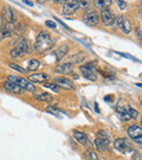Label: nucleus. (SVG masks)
<instances>
[{
  "label": "nucleus",
  "instance_id": "obj_1",
  "mask_svg": "<svg viewBox=\"0 0 142 160\" xmlns=\"http://www.w3.org/2000/svg\"><path fill=\"white\" fill-rule=\"evenodd\" d=\"M55 45V40L50 36V34L48 32H40L36 37L35 45H34V50L37 53L42 55L47 51H49Z\"/></svg>",
  "mask_w": 142,
  "mask_h": 160
},
{
  "label": "nucleus",
  "instance_id": "obj_2",
  "mask_svg": "<svg viewBox=\"0 0 142 160\" xmlns=\"http://www.w3.org/2000/svg\"><path fill=\"white\" fill-rule=\"evenodd\" d=\"M31 51H33V50L31 49L30 42H29L25 38L21 37L15 42L14 47L11 49L10 55H11V57H13V58H20V57H22L24 53H29V52H31Z\"/></svg>",
  "mask_w": 142,
  "mask_h": 160
},
{
  "label": "nucleus",
  "instance_id": "obj_3",
  "mask_svg": "<svg viewBox=\"0 0 142 160\" xmlns=\"http://www.w3.org/2000/svg\"><path fill=\"white\" fill-rule=\"evenodd\" d=\"M96 64H97V61L87 62L85 64L81 65V67L79 68L80 73L82 74L87 80L95 82V81L97 80V70H96L97 65Z\"/></svg>",
  "mask_w": 142,
  "mask_h": 160
},
{
  "label": "nucleus",
  "instance_id": "obj_4",
  "mask_svg": "<svg viewBox=\"0 0 142 160\" xmlns=\"http://www.w3.org/2000/svg\"><path fill=\"white\" fill-rule=\"evenodd\" d=\"M8 81L9 82H12V83H14V84L19 85V86H21L22 88H24L28 92H31L32 94L36 92L35 85L24 78H20V76H17V75H9Z\"/></svg>",
  "mask_w": 142,
  "mask_h": 160
},
{
  "label": "nucleus",
  "instance_id": "obj_5",
  "mask_svg": "<svg viewBox=\"0 0 142 160\" xmlns=\"http://www.w3.org/2000/svg\"><path fill=\"white\" fill-rule=\"evenodd\" d=\"M82 21L87 24V26H96L100 23V14L96 10H89L84 12L82 17Z\"/></svg>",
  "mask_w": 142,
  "mask_h": 160
},
{
  "label": "nucleus",
  "instance_id": "obj_6",
  "mask_svg": "<svg viewBox=\"0 0 142 160\" xmlns=\"http://www.w3.org/2000/svg\"><path fill=\"white\" fill-rule=\"evenodd\" d=\"M115 24H117L118 28L124 34H130L131 33L132 30V25H131V22L125 17V15L120 14L116 18L115 20Z\"/></svg>",
  "mask_w": 142,
  "mask_h": 160
},
{
  "label": "nucleus",
  "instance_id": "obj_7",
  "mask_svg": "<svg viewBox=\"0 0 142 160\" xmlns=\"http://www.w3.org/2000/svg\"><path fill=\"white\" fill-rule=\"evenodd\" d=\"M114 147L116 148L118 152H123V154H127L128 152L132 150L131 143L125 137H118L114 141Z\"/></svg>",
  "mask_w": 142,
  "mask_h": 160
},
{
  "label": "nucleus",
  "instance_id": "obj_8",
  "mask_svg": "<svg viewBox=\"0 0 142 160\" xmlns=\"http://www.w3.org/2000/svg\"><path fill=\"white\" fill-rule=\"evenodd\" d=\"M101 19H102V23L104 24L105 26H113L115 24V20H116V17L115 14L109 10V8H104L101 10Z\"/></svg>",
  "mask_w": 142,
  "mask_h": 160
},
{
  "label": "nucleus",
  "instance_id": "obj_9",
  "mask_svg": "<svg viewBox=\"0 0 142 160\" xmlns=\"http://www.w3.org/2000/svg\"><path fill=\"white\" fill-rule=\"evenodd\" d=\"M54 84L57 85L59 88L64 89H76V85L70 78H65V76H57L53 80Z\"/></svg>",
  "mask_w": 142,
  "mask_h": 160
},
{
  "label": "nucleus",
  "instance_id": "obj_10",
  "mask_svg": "<svg viewBox=\"0 0 142 160\" xmlns=\"http://www.w3.org/2000/svg\"><path fill=\"white\" fill-rule=\"evenodd\" d=\"M127 133L130 138L134 139L136 143H142V128L138 124H132L127 128Z\"/></svg>",
  "mask_w": 142,
  "mask_h": 160
},
{
  "label": "nucleus",
  "instance_id": "obj_11",
  "mask_svg": "<svg viewBox=\"0 0 142 160\" xmlns=\"http://www.w3.org/2000/svg\"><path fill=\"white\" fill-rule=\"evenodd\" d=\"M2 87H3V89L7 92V93L14 94V95H23V94L25 93V89H24V88H22L21 86L14 84V83L9 82V81L3 82Z\"/></svg>",
  "mask_w": 142,
  "mask_h": 160
},
{
  "label": "nucleus",
  "instance_id": "obj_12",
  "mask_svg": "<svg viewBox=\"0 0 142 160\" xmlns=\"http://www.w3.org/2000/svg\"><path fill=\"white\" fill-rule=\"evenodd\" d=\"M64 7H62V14L69 17V15L76 14V12L79 10V3L78 1H66L64 2Z\"/></svg>",
  "mask_w": 142,
  "mask_h": 160
},
{
  "label": "nucleus",
  "instance_id": "obj_13",
  "mask_svg": "<svg viewBox=\"0 0 142 160\" xmlns=\"http://www.w3.org/2000/svg\"><path fill=\"white\" fill-rule=\"evenodd\" d=\"M2 13H3L2 17L7 20V22H8L9 24L15 23V21H17V11H15L14 9L11 8V7H7V8L3 9Z\"/></svg>",
  "mask_w": 142,
  "mask_h": 160
},
{
  "label": "nucleus",
  "instance_id": "obj_14",
  "mask_svg": "<svg viewBox=\"0 0 142 160\" xmlns=\"http://www.w3.org/2000/svg\"><path fill=\"white\" fill-rule=\"evenodd\" d=\"M85 57H87V53L83 52V51H80V52L76 53V55H72L71 57H69L68 59H67L66 63L70 64L71 67L76 65V64H80L85 60Z\"/></svg>",
  "mask_w": 142,
  "mask_h": 160
},
{
  "label": "nucleus",
  "instance_id": "obj_15",
  "mask_svg": "<svg viewBox=\"0 0 142 160\" xmlns=\"http://www.w3.org/2000/svg\"><path fill=\"white\" fill-rule=\"evenodd\" d=\"M68 51H69V46L65 44V45H61L58 49H56V50L53 52V56H55L56 57V61L57 62L61 61V60L66 57V55L68 53Z\"/></svg>",
  "mask_w": 142,
  "mask_h": 160
},
{
  "label": "nucleus",
  "instance_id": "obj_16",
  "mask_svg": "<svg viewBox=\"0 0 142 160\" xmlns=\"http://www.w3.org/2000/svg\"><path fill=\"white\" fill-rule=\"evenodd\" d=\"M55 72H58L60 74H68V75L74 76V71H73V67H71L68 63H64V64H59L55 68Z\"/></svg>",
  "mask_w": 142,
  "mask_h": 160
},
{
  "label": "nucleus",
  "instance_id": "obj_17",
  "mask_svg": "<svg viewBox=\"0 0 142 160\" xmlns=\"http://www.w3.org/2000/svg\"><path fill=\"white\" fill-rule=\"evenodd\" d=\"M33 97L38 101H42V102H51L54 100V97L48 93H45V92H35L33 93Z\"/></svg>",
  "mask_w": 142,
  "mask_h": 160
},
{
  "label": "nucleus",
  "instance_id": "obj_18",
  "mask_svg": "<svg viewBox=\"0 0 142 160\" xmlns=\"http://www.w3.org/2000/svg\"><path fill=\"white\" fill-rule=\"evenodd\" d=\"M49 78V75L47 73H34V74H31L29 76V81L32 83H44L46 82L47 80Z\"/></svg>",
  "mask_w": 142,
  "mask_h": 160
},
{
  "label": "nucleus",
  "instance_id": "obj_19",
  "mask_svg": "<svg viewBox=\"0 0 142 160\" xmlns=\"http://www.w3.org/2000/svg\"><path fill=\"white\" fill-rule=\"evenodd\" d=\"M13 30L14 28L11 26V24H6V25H2L0 28V40H3L6 38L10 37L13 34Z\"/></svg>",
  "mask_w": 142,
  "mask_h": 160
},
{
  "label": "nucleus",
  "instance_id": "obj_20",
  "mask_svg": "<svg viewBox=\"0 0 142 160\" xmlns=\"http://www.w3.org/2000/svg\"><path fill=\"white\" fill-rule=\"evenodd\" d=\"M73 137L81 144V145L85 146L87 145V135L84 132H81V131H73Z\"/></svg>",
  "mask_w": 142,
  "mask_h": 160
},
{
  "label": "nucleus",
  "instance_id": "obj_21",
  "mask_svg": "<svg viewBox=\"0 0 142 160\" xmlns=\"http://www.w3.org/2000/svg\"><path fill=\"white\" fill-rule=\"evenodd\" d=\"M94 144H95V147L97 148L98 152H106L108 149V146H109V143L104 139H101V138H96L94 141Z\"/></svg>",
  "mask_w": 142,
  "mask_h": 160
},
{
  "label": "nucleus",
  "instance_id": "obj_22",
  "mask_svg": "<svg viewBox=\"0 0 142 160\" xmlns=\"http://www.w3.org/2000/svg\"><path fill=\"white\" fill-rule=\"evenodd\" d=\"M40 68V62L36 59H31L28 61L26 64V71H36Z\"/></svg>",
  "mask_w": 142,
  "mask_h": 160
},
{
  "label": "nucleus",
  "instance_id": "obj_23",
  "mask_svg": "<svg viewBox=\"0 0 142 160\" xmlns=\"http://www.w3.org/2000/svg\"><path fill=\"white\" fill-rule=\"evenodd\" d=\"M117 112H118V114L120 116V119L123 121H129L131 120V118H130L129 113H128L127 109H126V107H119L117 108Z\"/></svg>",
  "mask_w": 142,
  "mask_h": 160
},
{
  "label": "nucleus",
  "instance_id": "obj_24",
  "mask_svg": "<svg viewBox=\"0 0 142 160\" xmlns=\"http://www.w3.org/2000/svg\"><path fill=\"white\" fill-rule=\"evenodd\" d=\"M96 135H97V138L104 139V141L108 142V143H110V141H112V136H110V134L105 130H98L97 133H96Z\"/></svg>",
  "mask_w": 142,
  "mask_h": 160
},
{
  "label": "nucleus",
  "instance_id": "obj_25",
  "mask_svg": "<svg viewBox=\"0 0 142 160\" xmlns=\"http://www.w3.org/2000/svg\"><path fill=\"white\" fill-rule=\"evenodd\" d=\"M85 157H87V160H98L97 155L93 149L85 150Z\"/></svg>",
  "mask_w": 142,
  "mask_h": 160
},
{
  "label": "nucleus",
  "instance_id": "obj_26",
  "mask_svg": "<svg viewBox=\"0 0 142 160\" xmlns=\"http://www.w3.org/2000/svg\"><path fill=\"white\" fill-rule=\"evenodd\" d=\"M24 28H25V25H24V22H20V23H18V25L14 28V30H13V33L17 34V35H22L24 32Z\"/></svg>",
  "mask_w": 142,
  "mask_h": 160
},
{
  "label": "nucleus",
  "instance_id": "obj_27",
  "mask_svg": "<svg viewBox=\"0 0 142 160\" xmlns=\"http://www.w3.org/2000/svg\"><path fill=\"white\" fill-rule=\"evenodd\" d=\"M94 3H95V6L104 9V8H108V7L113 3V1L112 0H107V1H105V0H103V1H97V0H96V1H94Z\"/></svg>",
  "mask_w": 142,
  "mask_h": 160
},
{
  "label": "nucleus",
  "instance_id": "obj_28",
  "mask_svg": "<svg viewBox=\"0 0 142 160\" xmlns=\"http://www.w3.org/2000/svg\"><path fill=\"white\" fill-rule=\"evenodd\" d=\"M126 109H127V111H128V113H129L130 118H131V119H138L139 112L137 111V110H134V108H131V107H126Z\"/></svg>",
  "mask_w": 142,
  "mask_h": 160
},
{
  "label": "nucleus",
  "instance_id": "obj_29",
  "mask_svg": "<svg viewBox=\"0 0 142 160\" xmlns=\"http://www.w3.org/2000/svg\"><path fill=\"white\" fill-rule=\"evenodd\" d=\"M44 87L51 89V91L55 92V93H59V91H60L59 87H58L56 84H54V83H45V84H44Z\"/></svg>",
  "mask_w": 142,
  "mask_h": 160
},
{
  "label": "nucleus",
  "instance_id": "obj_30",
  "mask_svg": "<svg viewBox=\"0 0 142 160\" xmlns=\"http://www.w3.org/2000/svg\"><path fill=\"white\" fill-rule=\"evenodd\" d=\"M9 65H10V68H11V69L15 70V71L20 72V73H28V71H26V69H24V68L20 67L19 64H15V63H10Z\"/></svg>",
  "mask_w": 142,
  "mask_h": 160
},
{
  "label": "nucleus",
  "instance_id": "obj_31",
  "mask_svg": "<svg viewBox=\"0 0 142 160\" xmlns=\"http://www.w3.org/2000/svg\"><path fill=\"white\" fill-rule=\"evenodd\" d=\"M46 111L49 112V113H51V114H55V116H57V117H59V118H60L59 109H57V108L53 107V106H48V107L46 108Z\"/></svg>",
  "mask_w": 142,
  "mask_h": 160
},
{
  "label": "nucleus",
  "instance_id": "obj_32",
  "mask_svg": "<svg viewBox=\"0 0 142 160\" xmlns=\"http://www.w3.org/2000/svg\"><path fill=\"white\" fill-rule=\"evenodd\" d=\"M117 4H118L120 10H125V9L127 8V2L126 1H120V0H118V1H117Z\"/></svg>",
  "mask_w": 142,
  "mask_h": 160
},
{
  "label": "nucleus",
  "instance_id": "obj_33",
  "mask_svg": "<svg viewBox=\"0 0 142 160\" xmlns=\"http://www.w3.org/2000/svg\"><path fill=\"white\" fill-rule=\"evenodd\" d=\"M45 24H46V26H47V28H54V30H55V28H56V24L54 23L53 21H50V20H48V21H46V22H45Z\"/></svg>",
  "mask_w": 142,
  "mask_h": 160
},
{
  "label": "nucleus",
  "instance_id": "obj_34",
  "mask_svg": "<svg viewBox=\"0 0 142 160\" xmlns=\"http://www.w3.org/2000/svg\"><path fill=\"white\" fill-rule=\"evenodd\" d=\"M78 3H79V6H82V7H87L89 6V3L90 2L89 1H78Z\"/></svg>",
  "mask_w": 142,
  "mask_h": 160
},
{
  "label": "nucleus",
  "instance_id": "obj_35",
  "mask_svg": "<svg viewBox=\"0 0 142 160\" xmlns=\"http://www.w3.org/2000/svg\"><path fill=\"white\" fill-rule=\"evenodd\" d=\"M136 35H139V39L141 38V32H140V28H136Z\"/></svg>",
  "mask_w": 142,
  "mask_h": 160
},
{
  "label": "nucleus",
  "instance_id": "obj_36",
  "mask_svg": "<svg viewBox=\"0 0 142 160\" xmlns=\"http://www.w3.org/2000/svg\"><path fill=\"white\" fill-rule=\"evenodd\" d=\"M110 99H113V96H110V95L105 96V100H106V101H112Z\"/></svg>",
  "mask_w": 142,
  "mask_h": 160
},
{
  "label": "nucleus",
  "instance_id": "obj_37",
  "mask_svg": "<svg viewBox=\"0 0 142 160\" xmlns=\"http://www.w3.org/2000/svg\"><path fill=\"white\" fill-rule=\"evenodd\" d=\"M24 3H26V4H28V6H33V2L28 1V0H24Z\"/></svg>",
  "mask_w": 142,
  "mask_h": 160
},
{
  "label": "nucleus",
  "instance_id": "obj_38",
  "mask_svg": "<svg viewBox=\"0 0 142 160\" xmlns=\"http://www.w3.org/2000/svg\"><path fill=\"white\" fill-rule=\"evenodd\" d=\"M2 22H3V18H2V15H0V24H2Z\"/></svg>",
  "mask_w": 142,
  "mask_h": 160
}]
</instances>
